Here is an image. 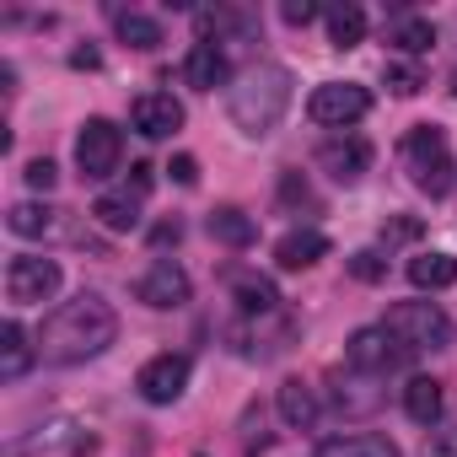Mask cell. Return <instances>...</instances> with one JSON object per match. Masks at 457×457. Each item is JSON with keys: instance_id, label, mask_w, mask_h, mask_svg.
<instances>
[{"instance_id": "cell-1", "label": "cell", "mask_w": 457, "mask_h": 457, "mask_svg": "<svg viewBox=\"0 0 457 457\" xmlns=\"http://www.w3.org/2000/svg\"><path fill=\"white\" fill-rule=\"evenodd\" d=\"M119 339V312L103 302V296H76L65 307H54L44 318V334H38V361L49 366H81L92 355H103L108 345Z\"/></svg>"}, {"instance_id": "cell-2", "label": "cell", "mask_w": 457, "mask_h": 457, "mask_svg": "<svg viewBox=\"0 0 457 457\" xmlns=\"http://www.w3.org/2000/svg\"><path fill=\"white\" fill-rule=\"evenodd\" d=\"M286 108H291V71L253 65L248 76H237V87H232V124L243 135H253V140L275 135V124L286 119Z\"/></svg>"}, {"instance_id": "cell-3", "label": "cell", "mask_w": 457, "mask_h": 457, "mask_svg": "<svg viewBox=\"0 0 457 457\" xmlns=\"http://www.w3.org/2000/svg\"><path fill=\"white\" fill-rule=\"evenodd\" d=\"M403 167H409V178H414V188H425V194H446L452 188V156H446V129H436V124H414L409 135H403Z\"/></svg>"}, {"instance_id": "cell-4", "label": "cell", "mask_w": 457, "mask_h": 457, "mask_svg": "<svg viewBox=\"0 0 457 457\" xmlns=\"http://www.w3.org/2000/svg\"><path fill=\"white\" fill-rule=\"evenodd\" d=\"M382 328L403 345V350H446L452 345V318L436 302H393Z\"/></svg>"}, {"instance_id": "cell-5", "label": "cell", "mask_w": 457, "mask_h": 457, "mask_svg": "<svg viewBox=\"0 0 457 457\" xmlns=\"http://www.w3.org/2000/svg\"><path fill=\"white\" fill-rule=\"evenodd\" d=\"M60 291V264L44 253H22L6 264V302L12 307H44Z\"/></svg>"}, {"instance_id": "cell-6", "label": "cell", "mask_w": 457, "mask_h": 457, "mask_svg": "<svg viewBox=\"0 0 457 457\" xmlns=\"http://www.w3.org/2000/svg\"><path fill=\"white\" fill-rule=\"evenodd\" d=\"M307 113L312 124H328V129H350L355 119L371 113V92L355 87V81H323L312 97H307Z\"/></svg>"}, {"instance_id": "cell-7", "label": "cell", "mask_w": 457, "mask_h": 457, "mask_svg": "<svg viewBox=\"0 0 457 457\" xmlns=\"http://www.w3.org/2000/svg\"><path fill=\"white\" fill-rule=\"evenodd\" d=\"M119 156H124L119 124L87 119L81 135H76V167H81V178H108V172H119Z\"/></svg>"}, {"instance_id": "cell-8", "label": "cell", "mask_w": 457, "mask_h": 457, "mask_svg": "<svg viewBox=\"0 0 457 457\" xmlns=\"http://www.w3.org/2000/svg\"><path fill=\"white\" fill-rule=\"evenodd\" d=\"M188 270L183 264H172V259H156L140 280H135V302H145L151 312H172V307H183L188 302Z\"/></svg>"}, {"instance_id": "cell-9", "label": "cell", "mask_w": 457, "mask_h": 457, "mask_svg": "<svg viewBox=\"0 0 457 457\" xmlns=\"http://www.w3.org/2000/svg\"><path fill=\"white\" fill-rule=\"evenodd\" d=\"M409 350L377 323V328H355L350 334V345H345V361H350V371H366V377H382V371H393L398 361H403Z\"/></svg>"}, {"instance_id": "cell-10", "label": "cell", "mask_w": 457, "mask_h": 457, "mask_svg": "<svg viewBox=\"0 0 457 457\" xmlns=\"http://www.w3.org/2000/svg\"><path fill=\"white\" fill-rule=\"evenodd\" d=\"M135 387H140L145 403H178L183 387H188V355H172V350H167V355H151V361L140 366Z\"/></svg>"}, {"instance_id": "cell-11", "label": "cell", "mask_w": 457, "mask_h": 457, "mask_svg": "<svg viewBox=\"0 0 457 457\" xmlns=\"http://www.w3.org/2000/svg\"><path fill=\"white\" fill-rule=\"evenodd\" d=\"M129 124H135V135H145V140H167V135L183 129V103H178L172 92H140V97L129 103Z\"/></svg>"}, {"instance_id": "cell-12", "label": "cell", "mask_w": 457, "mask_h": 457, "mask_svg": "<svg viewBox=\"0 0 457 457\" xmlns=\"http://www.w3.org/2000/svg\"><path fill=\"white\" fill-rule=\"evenodd\" d=\"M318 167H323L334 183H361L366 167H371V145H366L361 135H334V140H323Z\"/></svg>"}, {"instance_id": "cell-13", "label": "cell", "mask_w": 457, "mask_h": 457, "mask_svg": "<svg viewBox=\"0 0 457 457\" xmlns=\"http://www.w3.org/2000/svg\"><path fill=\"white\" fill-rule=\"evenodd\" d=\"M183 81L199 87V92H215V87L232 81V60H226V49H215V44H194L188 60H183Z\"/></svg>"}, {"instance_id": "cell-14", "label": "cell", "mask_w": 457, "mask_h": 457, "mask_svg": "<svg viewBox=\"0 0 457 457\" xmlns=\"http://www.w3.org/2000/svg\"><path fill=\"white\" fill-rule=\"evenodd\" d=\"M204 232H210L220 248H253V243H259V220H253L248 210H237V204H220V210H210Z\"/></svg>"}, {"instance_id": "cell-15", "label": "cell", "mask_w": 457, "mask_h": 457, "mask_svg": "<svg viewBox=\"0 0 457 457\" xmlns=\"http://www.w3.org/2000/svg\"><path fill=\"white\" fill-rule=\"evenodd\" d=\"M275 403H280V420H286L291 430H312V425H318V387H307L302 377L280 382Z\"/></svg>"}, {"instance_id": "cell-16", "label": "cell", "mask_w": 457, "mask_h": 457, "mask_svg": "<svg viewBox=\"0 0 457 457\" xmlns=\"http://www.w3.org/2000/svg\"><path fill=\"white\" fill-rule=\"evenodd\" d=\"M318 457H403L393 436L382 430H355V436H334L318 446Z\"/></svg>"}, {"instance_id": "cell-17", "label": "cell", "mask_w": 457, "mask_h": 457, "mask_svg": "<svg viewBox=\"0 0 457 457\" xmlns=\"http://www.w3.org/2000/svg\"><path fill=\"white\" fill-rule=\"evenodd\" d=\"M323 253H328V237L323 232H307V226H302V232H286L275 243V264L280 270H312Z\"/></svg>"}, {"instance_id": "cell-18", "label": "cell", "mask_w": 457, "mask_h": 457, "mask_svg": "<svg viewBox=\"0 0 457 457\" xmlns=\"http://www.w3.org/2000/svg\"><path fill=\"white\" fill-rule=\"evenodd\" d=\"M38 361V345H28V328L12 318V323H0V377L17 382L28 366Z\"/></svg>"}, {"instance_id": "cell-19", "label": "cell", "mask_w": 457, "mask_h": 457, "mask_svg": "<svg viewBox=\"0 0 457 457\" xmlns=\"http://www.w3.org/2000/svg\"><path fill=\"white\" fill-rule=\"evenodd\" d=\"M232 296H237V307H243L248 318H270V312L280 307V291H275V280H264V275H237V280H232Z\"/></svg>"}, {"instance_id": "cell-20", "label": "cell", "mask_w": 457, "mask_h": 457, "mask_svg": "<svg viewBox=\"0 0 457 457\" xmlns=\"http://www.w3.org/2000/svg\"><path fill=\"white\" fill-rule=\"evenodd\" d=\"M409 280L420 291H446V286H457V259L452 253H414L409 259Z\"/></svg>"}, {"instance_id": "cell-21", "label": "cell", "mask_w": 457, "mask_h": 457, "mask_svg": "<svg viewBox=\"0 0 457 457\" xmlns=\"http://www.w3.org/2000/svg\"><path fill=\"white\" fill-rule=\"evenodd\" d=\"M403 409H409L414 425H436V420H441V382H436V377H409Z\"/></svg>"}, {"instance_id": "cell-22", "label": "cell", "mask_w": 457, "mask_h": 457, "mask_svg": "<svg viewBox=\"0 0 457 457\" xmlns=\"http://www.w3.org/2000/svg\"><path fill=\"white\" fill-rule=\"evenodd\" d=\"M92 220L108 226V232H135V226H140V199L135 194H103L92 204Z\"/></svg>"}, {"instance_id": "cell-23", "label": "cell", "mask_w": 457, "mask_h": 457, "mask_svg": "<svg viewBox=\"0 0 457 457\" xmlns=\"http://www.w3.org/2000/svg\"><path fill=\"white\" fill-rule=\"evenodd\" d=\"M361 38H366V12L350 6V0H345V6H334L328 12V44L334 49H355Z\"/></svg>"}, {"instance_id": "cell-24", "label": "cell", "mask_w": 457, "mask_h": 457, "mask_svg": "<svg viewBox=\"0 0 457 457\" xmlns=\"http://www.w3.org/2000/svg\"><path fill=\"white\" fill-rule=\"evenodd\" d=\"M6 226H12L17 237H49L60 220H54V210H49V204H17V210L6 215Z\"/></svg>"}, {"instance_id": "cell-25", "label": "cell", "mask_w": 457, "mask_h": 457, "mask_svg": "<svg viewBox=\"0 0 457 457\" xmlns=\"http://www.w3.org/2000/svg\"><path fill=\"white\" fill-rule=\"evenodd\" d=\"M398 54H425L430 44H436V28L425 22V17H403L398 28H393V38H387Z\"/></svg>"}, {"instance_id": "cell-26", "label": "cell", "mask_w": 457, "mask_h": 457, "mask_svg": "<svg viewBox=\"0 0 457 457\" xmlns=\"http://www.w3.org/2000/svg\"><path fill=\"white\" fill-rule=\"evenodd\" d=\"M119 38H124L129 49H156V44H162V22H151V17H140V12H119Z\"/></svg>"}, {"instance_id": "cell-27", "label": "cell", "mask_w": 457, "mask_h": 457, "mask_svg": "<svg viewBox=\"0 0 457 457\" xmlns=\"http://www.w3.org/2000/svg\"><path fill=\"white\" fill-rule=\"evenodd\" d=\"M194 28H199V44H210V38H220V33L248 28V17H243V12H199Z\"/></svg>"}, {"instance_id": "cell-28", "label": "cell", "mask_w": 457, "mask_h": 457, "mask_svg": "<svg viewBox=\"0 0 457 457\" xmlns=\"http://www.w3.org/2000/svg\"><path fill=\"white\" fill-rule=\"evenodd\" d=\"M382 81L398 92V97H414L420 87H425V76H420V65H409V60H387V71H382Z\"/></svg>"}, {"instance_id": "cell-29", "label": "cell", "mask_w": 457, "mask_h": 457, "mask_svg": "<svg viewBox=\"0 0 457 457\" xmlns=\"http://www.w3.org/2000/svg\"><path fill=\"white\" fill-rule=\"evenodd\" d=\"M350 275H355L361 286H377V280L387 275V259H382L377 248H361V253H350Z\"/></svg>"}, {"instance_id": "cell-30", "label": "cell", "mask_w": 457, "mask_h": 457, "mask_svg": "<svg viewBox=\"0 0 457 457\" xmlns=\"http://www.w3.org/2000/svg\"><path fill=\"white\" fill-rule=\"evenodd\" d=\"M22 178H28V188H38V194H49V188L60 183V167H54L49 156H38V162H28V167H22Z\"/></svg>"}, {"instance_id": "cell-31", "label": "cell", "mask_w": 457, "mask_h": 457, "mask_svg": "<svg viewBox=\"0 0 457 457\" xmlns=\"http://www.w3.org/2000/svg\"><path fill=\"white\" fill-rule=\"evenodd\" d=\"M280 17H286L291 28H307V22L318 17V6H312V0H286V6H280Z\"/></svg>"}, {"instance_id": "cell-32", "label": "cell", "mask_w": 457, "mask_h": 457, "mask_svg": "<svg viewBox=\"0 0 457 457\" xmlns=\"http://www.w3.org/2000/svg\"><path fill=\"white\" fill-rule=\"evenodd\" d=\"M167 172H172V183H183V188H194V183H199V162H194V156H172V167H167Z\"/></svg>"}, {"instance_id": "cell-33", "label": "cell", "mask_w": 457, "mask_h": 457, "mask_svg": "<svg viewBox=\"0 0 457 457\" xmlns=\"http://www.w3.org/2000/svg\"><path fill=\"white\" fill-rule=\"evenodd\" d=\"M178 237H183V226H178V220H162L156 232H151V243H156V248H167V243H178Z\"/></svg>"}, {"instance_id": "cell-34", "label": "cell", "mask_w": 457, "mask_h": 457, "mask_svg": "<svg viewBox=\"0 0 457 457\" xmlns=\"http://www.w3.org/2000/svg\"><path fill=\"white\" fill-rule=\"evenodd\" d=\"M129 172H135V194H151V183H156L151 172H156V167H145V162H135Z\"/></svg>"}, {"instance_id": "cell-35", "label": "cell", "mask_w": 457, "mask_h": 457, "mask_svg": "<svg viewBox=\"0 0 457 457\" xmlns=\"http://www.w3.org/2000/svg\"><path fill=\"white\" fill-rule=\"evenodd\" d=\"M71 65H76V71H97V49H76Z\"/></svg>"}, {"instance_id": "cell-36", "label": "cell", "mask_w": 457, "mask_h": 457, "mask_svg": "<svg viewBox=\"0 0 457 457\" xmlns=\"http://www.w3.org/2000/svg\"><path fill=\"white\" fill-rule=\"evenodd\" d=\"M452 92H457V71H452Z\"/></svg>"}]
</instances>
